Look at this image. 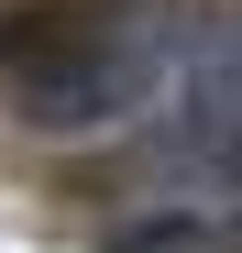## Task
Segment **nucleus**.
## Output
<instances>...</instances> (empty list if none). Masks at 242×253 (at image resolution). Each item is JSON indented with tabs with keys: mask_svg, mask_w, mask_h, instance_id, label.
<instances>
[{
	"mask_svg": "<svg viewBox=\"0 0 242 253\" xmlns=\"http://www.w3.org/2000/svg\"><path fill=\"white\" fill-rule=\"evenodd\" d=\"M110 253H231V198H209V209H143L132 231H110Z\"/></svg>",
	"mask_w": 242,
	"mask_h": 253,
	"instance_id": "nucleus-2",
	"label": "nucleus"
},
{
	"mask_svg": "<svg viewBox=\"0 0 242 253\" xmlns=\"http://www.w3.org/2000/svg\"><path fill=\"white\" fill-rule=\"evenodd\" d=\"M0 66L44 132H99L143 99V33L110 0H22L0 22Z\"/></svg>",
	"mask_w": 242,
	"mask_h": 253,
	"instance_id": "nucleus-1",
	"label": "nucleus"
}]
</instances>
